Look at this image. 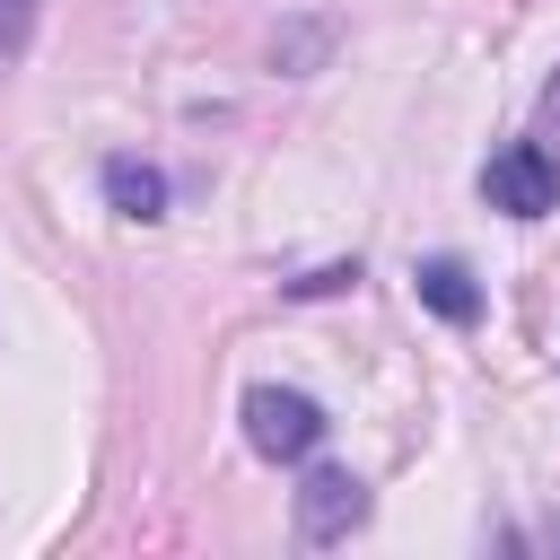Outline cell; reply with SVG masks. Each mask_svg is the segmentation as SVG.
I'll use <instances>...</instances> for the list:
<instances>
[{"label":"cell","mask_w":560,"mask_h":560,"mask_svg":"<svg viewBox=\"0 0 560 560\" xmlns=\"http://www.w3.org/2000/svg\"><path fill=\"white\" fill-rule=\"evenodd\" d=\"M324 402L306 394V385H254L245 394V446L262 455V464H306L315 446H324Z\"/></svg>","instance_id":"6da1fadb"},{"label":"cell","mask_w":560,"mask_h":560,"mask_svg":"<svg viewBox=\"0 0 560 560\" xmlns=\"http://www.w3.org/2000/svg\"><path fill=\"white\" fill-rule=\"evenodd\" d=\"M481 201L508 210V219H551L560 210V149H542L534 131L525 140H499L490 166H481Z\"/></svg>","instance_id":"7a4b0ae2"},{"label":"cell","mask_w":560,"mask_h":560,"mask_svg":"<svg viewBox=\"0 0 560 560\" xmlns=\"http://www.w3.org/2000/svg\"><path fill=\"white\" fill-rule=\"evenodd\" d=\"M289 516H298V542L332 551V542H350L368 525V481L350 464H306V481L289 490Z\"/></svg>","instance_id":"3957f363"},{"label":"cell","mask_w":560,"mask_h":560,"mask_svg":"<svg viewBox=\"0 0 560 560\" xmlns=\"http://www.w3.org/2000/svg\"><path fill=\"white\" fill-rule=\"evenodd\" d=\"M411 289H420V306L438 324H481V280H472L464 254H420L411 262Z\"/></svg>","instance_id":"277c9868"},{"label":"cell","mask_w":560,"mask_h":560,"mask_svg":"<svg viewBox=\"0 0 560 560\" xmlns=\"http://www.w3.org/2000/svg\"><path fill=\"white\" fill-rule=\"evenodd\" d=\"M96 184H105V201L122 210V219H166V201H175V184H166V166L158 158H105L96 166Z\"/></svg>","instance_id":"5b68a950"},{"label":"cell","mask_w":560,"mask_h":560,"mask_svg":"<svg viewBox=\"0 0 560 560\" xmlns=\"http://www.w3.org/2000/svg\"><path fill=\"white\" fill-rule=\"evenodd\" d=\"M324 52H332V18H289V26L271 35V70H280V79H315Z\"/></svg>","instance_id":"8992f818"},{"label":"cell","mask_w":560,"mask_h":560,"mask_svg":"<svg viewBox=\"0 0 560 560\" xmlns=\"http://www.w3.org/2000/svg\"><path fill=\"white\" fill-rule=\"evenodd\" d=\"M35 44V0H0V70Z\"/></svg>","instance_id":"52a82bcc"},{"label":"cell","mask_w":560,"mask_h":560,"mask_svg":"<svg viewBox=\"0 0 560 560\" xmlns=\"http://www.w3.org/2000/svg\"><path fill=\"white\" fill-rule=\"evenodd\" d=\"M341 289H359V262H324V271L289 280V298H341Z\"/></svg>","instance_id":"ba28073f"},{"label":"cell","mask_w":560,"mask_h":560,"mask_svg":"<svg viewBox=\"0 0 560 560\" xmlns=\"http://www.w3.org/2000/svg\"><path fill=\"white\" fill-rule=\"evenodd\" d=\"M534 140L560 149V70H551V88H542V105H534Z\"/></svg>","instance_id":"9c48e42d"},{"label":"cell","mask_w":560,"mask_h":560,"mask_svg":"<svg viewBox=\"0 0 560 560\" xmlns=\"http://www.w3.org/2000/svg\"><path fill=\"white\" fill-rule=\"evenodd\" d=\"M534 542H542V551H560V508L542 516V534H534Z\"/></svg>","instance_id":"30bf717a"}]
</instances>
